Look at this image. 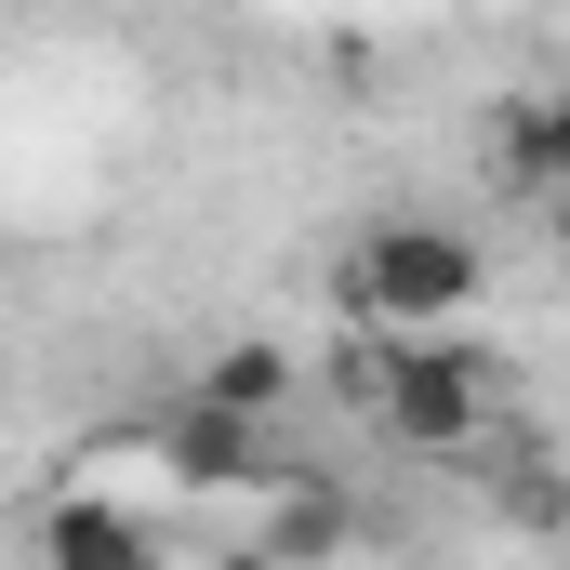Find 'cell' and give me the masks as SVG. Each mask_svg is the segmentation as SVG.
I'll return each mask as SVG.
<instances>
[{
  "mask_svg": "<svg viewBox=\"0 0 570 570\" xmlns=\"http://www.w3.org/2000/svg\"><path fill=\"white\" fill-rule=\"evenodd\" d=\"M491 292V253L464 226H425V213H385L358 253H345V305L385 318V332H438V318H478Z\"/></svg>",
  "mask_w": 570,
  "mask_h": 570,
  "instance_id": "6da1fadb",
  "label": "cell"
},
{
  "mask_svg": "<svg viewBox=\"0 0 570 570\" xmlns=\"http://www.w3.org/2000/svg\"><path fill=\"white\" fill-rule=\"evenodd\" d=\"M491 358L464 345V332H399V358H385V385H372V412L399 451H464V438L491 425Z\"/></svg>",
  "mask_w": 570,
  "mask_h": 570,
  "instance_id": "7a4b0ae2",
  "label": "cell"
},
{
  "mask_svg": "<svg viewBox=\"0 0 570 570\" xmlns=\"http://www.w3.org/2000/svg\"><path fill=\"white\" fill-rule=\"evenodd\" d=\"M146 451L173 464V491H253V478H266V425H239V412H213V399L159 412Z\"/></svg>",
  "mask_w": 570,
  "mask_h": 570,
  "instance_id": "3957f363",
  "label": "cell"
},
{
  "mask_svg": "<svg viewBox=\"0 0 570 570\" xmlns=\"http://www.w3.org/2000/svg\"><path fill=\"white\" fill-rule=\"evenodd\" d=\"M40 570H159V531L134 504H107V491H67L40 518Z\"/></svg>",
  "mask_w": 570,
  "mask_h": 570,
  "instance_id": "277c9868",
  "label": "cell"
},
{
  "mask_svg": "<svg viewBox=\"0 0 570 570\" xmlns=\"http://www.w3.org/2000/svg\"><path fill=\"white\" fill-rule=\"evenodd\" d=\"M253 544H266L279 570H332L345 544H358V504H345L332 478H292L279 504H266V531H253Z\"/></svg>",
  "mask_w": 570,
  "mask_h": 570,
  "instance_id": "5b68a950",
  "label": "cell"
},
{
  "mask_svg": "<svg viewBox=\"0 0 570 570\" xmlns=\"http://www.w3.org/2000/svg\"><path fill=\"white\" fill-rule=\"evenodd\" d=\"M504 173H518L531 199L570 173V107H558V94H504Z\"/></svg>",
  "mask_w": 570,
  "mask_h": 570,
  "instance_id": "8992f818",
  "label": "cell"
},
{
  "mask_svg": "<svg viewBox=\"0 0 570 570\" xmlns=\"http://www.w3.org/2000/svg\"><path fill=\"white\" fill-rule=\"evenodd\" d=\"M199 399H213V412H239V425H266V412L292 399V358H279V345H213Z\"/></svg>",
  "mask_w": 570,
  "mask_h": 570,
  "instance_id": "52a82bcc",
  "label": "cell"
},
{
  "mask_svg": "<svg viewBox=\"0 0 570 570\" xmlns=\"http://www.w3.org/2000/svg\"><path fill=\"white\" fill-rule=\"evenodd\" d=\"M213 570H279V558H266V544H239V558H213Z\"/></svg>",
  "mask_w": 570,
  "mask_h": 570,
  "instance_id": "ba28073f",
  "label": "cell"
},
{
  "mask_svg": "<svg viewBox=\"0 0 570 570\" xmlns=\"http://www.w3.org/2000/svg\"><path fill=\"white\" fill-rule=\"evenodd\" d=\"M0 425H13V372H0Z\"/></svg>",
  "mask_w": 570,
  "mask_h": 570,
  "instance_id": "9c48e42d",
  "label": "cell"
}]
</instances>
